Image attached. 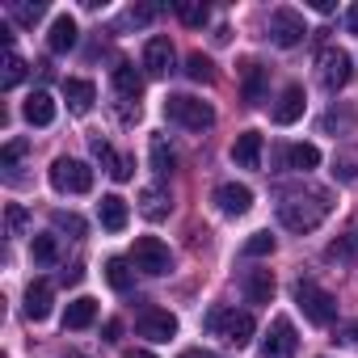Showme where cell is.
Instances as JSON below:
<instances>
[{
	"label": "cell",
	"instance_id": "4dcf8cb0",
	"mask_svg": "<svg viewBox=\"0 0 358 358\" xmlns=\"http://www.w3.org/2000/svg\"><path fill=\"white\" fill-rule=\"evenodd\" d=\"M22 76H26V64L13 51H5V64H0V89H13Z\"/></svg>",
	"mask_w": 358,
	"mask_h": 358
},
{
	"label": "cell",
	"instance_id": "d4e9b609",
	"mask_svg": "<svg viewBox=\"0 0 358 358\" xmlns=\"http://www.w3.org/2000/svg\"><path fill=\"white\" fill-rule=\"evenodd\" d=\"M114 89H118L127 101H139V93H143V76H139L131 64H118V68H114Z\"/></svg>",
	"mask_w": 358,
	"mask_h": 358
},
{
	"label": "cell",
	"instance_id": "7c38bea8",
	"mask_svg": "<svg viewBox=\"0 0 358 358\" xmlns=\"http://www.w3.org/2000/svg\"><path fill=\"white\" fill-rule=\"evenodd\" d=\"M173 333H177V320H173L169 312L148 308V312L139 316V337H148V341H169Z\"/></svg>",
	"mask_w": 358,
	"mask_h": 358
},
{
	"label": "cell",
	"instance_id": "d6a6232c",
	"mask_svg": "<svg viewBox=\"0 0 358 358\" xmlns=\"http://www.w3.org/2000/svg\"><path fill=\"white\" fill-rule=\"evenodd\" d=\"M9 13H13V22H17V26H34V22L43 17V5H38V0H34V5L17 0V5H9Z\"/></svg>",
	"mask_w": 358,
	"mask_h": 358
},
{
	"label": "cell",
	"instance_id": "6da1fadb",
	"mask_svg": "<svg viewBox=\"0 0 358 358\" xmlns=\"http://www.w3.org/2000/svg\"><path fill=\"white\" fill-rule=\"evenodd\" d=\"M329 211H333L329 190L282 194V203H278V220H282V228H291V232H312V228H320V224L329 220Z\"/></svg>",
	"mask_w": 358,
	"mask_h": 358
},
{
	"label": "cell",
	"instance_id": "8d00e7d4",
	"mask_svg": "<svg viewBox=\"0 0 358 358\" xmlns=\"http://www.w3.org/2000/svg\"><path fill=\"white\" fill-rule=\"evenodd\" d=\"M152 164H156V173H173V164H177V160H173V152L164 148V139H156V143H152Z\"/></svg>",
	"mask_w": 358,
	"mask_h": 358
},
{
	"label": "cell",
	"instance_id": "5b68a950",
	"mask_svg": "<svg viewBox=\"0 0 358 358\" xmlns=\"http://www.w3.org/2000/svg\"><path fill=\"white\" fill-rule=\"evenodd\" d=\"M295 303L303 308V316L312 320V324H333L337 320V299L324 291V287H316V282H299L295 287Z\"/></svg>",
	"mask_w": 358,
	"mask_h": 358
},
{
	"label": "cell",
	"instance_id": "52a82bcc",
	"mask_svg": "<svg viewBox=\"0 0 358 358\" xmlns=\"http://www.w3.org/2000/svg\"><path fill=\"white\" fill-rule=\"evenodd\" d=\"M316 68H320V85H324L329 93H337V89L350 85V55H345L341 47H324L320 59H316Z\"/></svg>",
	"mask_w": 358,
	"mask_h": 358
},
{
	"label": "cell",
	"instance_id": "8fae6325",
	"mask_svg": "<svg viewBox=\"0 0 358 358\" xmlns=\"http://www.w3.org/2000/svg\"><path fill=\"white\" fill-rule=\"evenodd\" d=\"M22 114H26L30 127H51V122H55V97H51L47 89H34V93L26 97Z\"/></svg>",
	"mask_w": 358,
	"mask_h": 358
},
{
	"label": "cell",
	"instance_id": "44dd1931",
	"mask_svg": "<svg viewBox=\"0 0 358 358\" xmlns=\"http://www.w3.org/2000/svg\"><path fill=\"white\" fill-rule=\"evenodd\" d=\"M93 320H97V299H89V295H76L64 312V329H89Z\"/></svg>",
	"mask_w": 358,
	"mask_h": 358
},
{
	"label": "cell",
	"instance_id": "cb8c5ba5",
	"mask_svg": "<svg viewBox=\"0 0 358 358\" xmlns=\"http://www.w3.org/2000/svg\"><path fill=\"white\" fill-rule=\"evenodd\" d=\"M282 164L308 173V169L320 164V148H316V143H291V148H282Z\"/></svg>",
	"mask_w": 358,
	"mask_h": 358
},
{
	"label": "cell",
	"instance_id": "4fadbf2b",
	"mask_svg": "<svg viewBox=\"0 0 358 358\" xmlns=\"http://www.w3.org/2000/svg\"><path fill=\"white\" fill-rule=\"evenodd\" d=\"M143 68H148L152 76H169V72H173V43H169V38H148V47H143Z\"/></svg>",
	"mask_w": 358,
	"mask_h": 358
},
{
	"label": "cell",
	"instance_id": "5bb4252c",
	"mask_svg": "<svg viewBox=\"0 0 358 358\" xmlns=\"http://www.w3.org/2000/svg\"><path fill=\"white\" fill-rule=\"evenodd\" d=\"M303 106H308V101H303V89H299V85H287L282 97H278V106H274V122H278V127L299 122V118H303Z\"/></svg>",
	"mask_w": 358,
	"mask_h": 358
},
{
	"label": "cell",
	"instance_id": "ee69618b",
	"mask_svg": "<svg viewBox=\"0 0 358 358\" xmlns=\"http://www.w3.org/2000/svg\"><path fill=\"white\" fill-rule=\"evenodd\" d=\"M182 358H215V354H207V350H186Z\"/></svg>",
	"mask_w": 358,
	"mask_h": 358
},
{
	"label": "cell",
	"instance_id": "ac0fdd59",
	"mask_svg": "<svg viewBox=\"0 0 358 358\" xmlns=\"http://www.w3.org/2000/svg\"><path fill=\"white\" fill-rule=\"evenodd\" d=\"M51 299H55V287L51 282H30L26 287V316L30 320H47L51 316Z\"/></svg>",
	"mask_w": 358,
	"mask_h": 358
},
{
	"label": "cell",
	"instance_id": "f1b7e54d",
	"mask_svg": "<svg viewBox=\"0 0 358 358\" xmlns=\"http://www.w3.org/2000/svg\"><path fill=\"white\" fill-rule=\"evenodd\" d=\"M333 177H337V182H354V177H358V148L333 156Z\"/></svg>",
	"mask_w": 358,
	"mask_h": 358
},
{
	"label": "cell",
	"instance_id": "d590c367",
	"mask_svg": "<svg viewBox=\"0 0 358 358\" xmlns=\"http://www.w3.org/2000/svg\"><path fill=\"white\" fill-rule=\"evenodd\" d=\"M177 17H182L186 26H207V5H186V0H182V5H177Z\"/></svg>",
	"mask_w": 358,
	"mask_h": 358
},
{
	"label": "cell",
	"instance_id": "7a4b0ae2",
	"mask_svg": "<svg viewBox=\"0 0 358 358\" xmlns=\"http://www.w3.org/2000/svg\"><path fill=\"white\" fill-rule=\"evenodd\" d=\"M207 329H211L220 341H228V345H236V350H241V345H249V341H253V329H257V324H253V316H249V312L215 308V312L207 316Z\"/></svg>",
	"mask_w": 358,
	"mask_h": 358
},
{
	"label": "cell",
	"instance_id": "ab89813d",
	"mask_svg": "<svg viewBox=\"0 0 358 358\" xmlns=\"http://www.w3.org/2000/svg\"><path fill=\"white\" fill-rule=\"evenodd\" d=\"M26 224H30V215H26V207H17V203H13V207H9V232L17 236V232H26Z\"/></svg>",
	"mask_w": 358,
	"mask_h": 358
},
{
	"label": "cell",
	"instance_id": "603a6c76",
	"mask_svg": "<svg viewBox=\"0 0 358 358\" xmlns=\"http://www.w3.org/2000/svg\"><path fill=\"white\" fill-rule=\"evenodd\" d=\"M241 85H245V101H249V106H262V97H266V68L249 59V64L241 68Z\"/></svg>",
	"mask_w": 358,
	"mask_h": 358
},
{
	"label": "cell",
	"instance_id": "83f0119b",
	"mask_svg": "<svg viewBox=\"0 0 358 358\" xmlns=\"http://www.w3.org/2000/svg\"><path fill=\"white\" fill-rule=\"evenodd\" d=\"M324 253H329L333 262H354V257H358V228H350L345 236H337Z\"/></svg>",
	"mask_w": 358,
	"mask_h": 358
},
{
	"label": "cell",
	"instance_id": "2e32d148",
	"mask_svg": "<svg viewBox=\"0 0 358 358\" xmlns=\"http://www.w3.org/2000/svg\"><path fill=\"white\" fill-rule=\"evenodd\" d=\"M232 160H236L241 169H262V135H257V131L236 135V143H232Z\"/></svg>",
	"mask_w": 358,
	"mask_h": 358
},
{
	"label": "cell",
	"instance_id": "60d3db41",
	"mask_svg": "<svg viewBox=\"0 0 358 358\" xmlns=\"http://www.w3.org/2000/svg\"><path fill=\"white\" fill-rule=\"evenodd\" d=\"M101 333H106V341H118V333H122V324H118V320H106V329H101Z\"/></svg>",
	"mask_w": 358,
	"mask_h": 358
},
{
	"label": "cell",
	"instance_id": "e575fe53",
	"mask_svg": "<svg viewBox=\"0 0 358 358\" xmlns=\"http://www.w3.org/2000/svg\"><path fill=\"white\" fill-rule=\"evenodd\" d=\"M51 224H55L59 232H72V236H85V220H80V215H72V211H55V215H51Z\"/></svg>",
	"mask_w": 358,
	"mask_h": 358
},
{
	"label": "cell",
	"instance_id": "f546056e",
	"mask_svg": "<svg viewBox=\"0 0 358 358\" xmlns=\"http://www.w3.org/2000/svg\"><path fill=\"white\" fill-rule=\"evenodd\" d=\"M30 253H34L38 266H55V262H59V245H55V236H34V241H30Z\"/></svg>",
	"mask_w": 358,
	"mask_h": 358
},
{
	"label": "cell",
	"instance_id": "277c9868",
	"mask_svg": "<svg viewBox=\"0 0 358 358\" xmlns=\"http://www.w3.org/2000/svg\"><path fill=\"white\" fill-rule=\"evenodd\" d=\"M51 186L59 194H89L93 190V169L85 160H76V156H59L51 164Z\"/></svg>",
	"mask_w": 358,
	"mask_h": 358
},
{
	"label": "cell",
	"instance_id": "30bf717a",
	"mask_svg": "<svg viewBox=\"0 0 358 358\" xmlns=\"http://www.w3.org/2000/svg\"><path fill=\"white\" fill-rule=\"evenodd\" d=\"M215 207H220L224 215H245V211L253 207V190H249V186H236V182H224V186L215 190Z\"/></svg>",
	"mask_w": 358,
	"mask_h": 358
},
{
	"label": "cell",
	"instance_id": "b9f144b4",
	"mask_svg": "<svg viewBox=\"0 0 358 358\" xmlns=\"http://www.w3.org/2000/svg\"><path fill=\"white\" fill-rule=\"evenodd\" d=\"M345 26H350V34H358V5H354V9L345 13Z\"/></svg>",
	"mask_w": 358,
	"mask_h": 358
},
{
	"label": "cell",
	"instance_id": "f6af8a7d",
	"mask_svg": "<svg viewBox=\"0 0 358 358\" xmlns=\"http://www.w3.org/2000/svg\"><path fill=\"white\" fill-rule=\"evenodd\" d=\"M122 358H156V354H148V350H127Z\"/></svg>",
	"mask_w": 358,
	"mask_h": 358
},
{
	"label": "cell",
	"instance_id": "8992f818",
	"mask_svg": "<svg viewBox=\"0 0 358 358\" xmlns=\"http://www.w3.org/2000/svg\"><path fill=\"white\" fill-rule=\"evenodd\" d=\"M131 262H135V270H143V274H169V270H173V253H169V245L156 241V236H139L135 249H131Z\"/></svg>",
	"mask_w": 358,
	"mask_h": 358
},
{
	"label": "cell",
	"instance_id": "9c48e42d",
	"mask_svg": "<svg viewBox=\"0 0 358 358\" xmlns=\"http://www.w3.org/2000/svg\"><path fill=\"white\" fill-rule=\"evenodd\" d=\"M270 34H274V43L278 47H295V43H303V13H295V9H274V17H270Z\"/></svg>",
	"mask_w": 358,
	"mask_h": 358
},
{
	"label": "cell",
	"instance_id": "ffe728a7",
	"mask_svg": "<svg viewBox=\"0 0 358 358\" xmlns=\"http://www.w3.org/2000/svg\"><path fill=\"white\" fill-rule=\"evenodd\" d=\"M47 47H51L55 55H64V51H72V47H76V22H72L68 13H59V17L51 22V34H47Z\"/></svg>",
	"mask_w": 358,
	"mask_h": 358
},
{
	"label": "cell",
	"instance_id": "ba28073f",
	"mask_svg": "<svg viewBox=\"0 0 358 358\" xmlns=\"http://www.w3.org/2000/svg\"><path fill=\"white\" fill-rule=\"evenodd\" d=\"M295 345H299L295 324H291L287 316H278V320L270 324L266 341H262V358H295Z\"/></svg>",
	"mask_w": 358,
	"mask_h": 358
},
{
	"label": "cell",
	"instance_id": "836d02e7",
	"mask_svg": "<svg viewBox=\"0 0 358 358\" xmlns=\"http://www.w3.org/2000/svg\"><path fill=\"white\" fill-rule=\"evenodd\" d=\"M266 253H274V236L270 232H253L245 241V257H266Z\"/></svg>",
	"mask_w": 358,
	"mask_h": 358
},
{
	"label": "cell",
	"instance_id": "e0dca14e",
	"mask_svg": "<svg viewBox=\"0 0 358 358\" xmlns=\"http://www.w3.org/2000/svg\"><path fill=\"white\" fill-rule=\"evenodd\" d=\"M245 299L249 303H270L274 299V274L270 270H245Z\"/></svg>",
	"mask_w": 358,
	"mask_h": 358
},
{
	"label": "cell",
	"instance_id": "d6986e66",
	"mask_svg": "<svg viewBox=\"0 0 358 358\" xmlns=\"http://www.w3.org/2000/svg\"><path fill=\"white\" fill-rule=\"evenodd\" d=\"M64 97H68L72 114H89L97 101V89H93V80H64Z\"/></svg>",
	"mask_w": 358,
	"mask_h": 358
},
{
	"label": "cell",
	"instance_id": "7402d4cb",
	"mask_svg": "<svg viewBox=\"0 0 358 358\" xmlns=\"http://www.w3.org/2000/svg\"><path fill=\"white\" fill-rule=\"evenodd\" d=\"M93 156L110 169L114 182H131V160H127V156H114V148H110L106 139H93Z\"/></svg>",
	"mask_w": 358,
	"mask_h": 358
},
{
	"label": "cell",
	"instance_id": "f35d334b",
	"mask_svg": "<svg viewBox=\"0 0 358 358\" xmlns=\"http://www.w3.org/2000/svg\"><path fill=\"white\" fill-rule=\"evenodd\" d=\"M160 9H152V5H139V9H127V26H148L152 17H156Z\"/></svg>",
	"mask_w": 358,
	"mask_h": 358
},
{
	"label": "cell",
	"instance_id": "7bdbcfd3",
	"mask_svg": "<svg viewBox=\"0 0 358 358\" xmlns=\"http://www.w3.org/2000/svg\"><path fill=\"white\" fill-rule=\"evenodd\" d=\"M345 341H350V345H354V350H358V320H354V324H350V329H345Z\"/></svg>",
	"mask_w": 358,
	"mask_h": 358
},
{
	"label": "cell",
	"instance_id": "3957f363",
	"mask_svg": "<svg viewBox=\"0 0 358 358\" xmlns=\"http://www.w3.org/2000/svg\"><path fill=\"white\" fill-rule=\"evenodd\" d=\"M164 114H169L173 122H182L186 131H207V127L215 122L211 101H199V97H190V93H173V97H164Z\"/></svg>",
	"mask_w": 358,
	"mask_h": 358
},
{
	"label": "cell",
	"instance_id": "9a60e30c",
	"mask_svg": "<svg viewBox=\"0 0 358 358\" xmlns=\"http://www.w3.org/2000/svg\"><path fill=\"white\" fill-rule=\"evenodd\" d=\"M97 220H101V228H106V232H122V228H127V220H131V211H127V199H118V194H106V199L97 203Z\"/></svg>",
	"mask_w": 358,
	"mask_h": 358
},
{
	"label": "cell",
	"instance_id": "4316f807",
	"mask_svg": "<svg viewBox=\"0 0 358 358\" xmlns=\"http://www.w3.org/2000/svg\"><path fill=\"white\" fill-rule=\"evenodd\" d=\"M106 282H110L114 291H131V287H135L131 262H122V257H110V262H106Z\"/></svg>",
	"mask_w": 358,
	"mask_h": 358
},
{
	"label": "cell",
	"instance_id": "484cf974",
	"mask_svg": "<svg viewBox=\"0 0 358 358\" xmlns=\"http://www.w3.org/2000/svg\"><path fill=\"white\" fill-rule=\"evenodd\" d=\"M169 194L164 190H156V186H148V190H139V211L148 215V220H164L169 215Z\"/></svg>",
	"mask_w": 358,
	"mask_h": 358
},
{
	"label": "cell",
	"instance_id": "1f68e13d",
	"mask_svg": "<svg viewBox=\"0 0 358 358\" xmlns=\"http://www.w3.org/2000/svg\"><path fill=\"white\" fill-rule=\"evenodd\" d=\"M186 72H190V80H203V85H207V80H215V72H211V59H207L203 51H194V55L186 59Z\"/></svg>",
	"mask_w": 358,
	"mask_h": 358
},
{
	"label": "cell",
	"instance_id": "74e56055",
	"mask_svg": "<svg viewBox=\"0 0 358 358\" xmlns=\"http://www.w3.org/2000/svg\"><path fill=\"white\" fill-rule=\"evenodd\" d=\"M22 156H26V139H13V143H5V152H0V164H5V169H13Z\"/></svg>",
	"mask_w": 358,
	"mask_h": 358
}]
</instances>
